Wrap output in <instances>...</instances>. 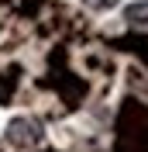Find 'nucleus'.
Listing matches in <instances>:
<instances>
[{
  "label": "nucleus",
  "instance_id": "1",
  "mask_svg": "<svg viewBox=\"0 0 148 152\" xmlns=\"http://www.w3.org/2000/svg\"><path fill=\"white\" fill-rule=\"evenodd\" d=\"M7 142L17 145V149H31V145L41 142V128L35 121H28V118H14L7 124Z\"/></svg>",
  "mask_w": 148,
  "mask_h": 152
},
{
  "label": "nucleus",
  "instance_id": "2",
  "mask_svg": "<svg viewBox=\"0 0 148 152\" xmlns=\"http://www.w3.org/2000/svg\"><path fill=\"white\" fill-rule=\"evenodd\" d=\"M124 21H128L131 28H148V0L131 4V7L124 10Z\"/></svg>",
  "mask_w": 148,
  "mask_h": 152
},
{
  "label": "nucleus",
  "instance_id": "3",
  "mask_svg": "<svg viewBox=\"0 0 148 152\" xmlns=\"http://www.w3.org/2000/svg\"><path fill=\"white\" fill-rule=\"evenodd\" d=\"M86 7H93V10H114L120 4V0H83Z\"/></svg>",
  "mask_w": 148,
  "mask_h": 152
}]
</instances>
